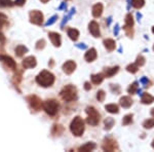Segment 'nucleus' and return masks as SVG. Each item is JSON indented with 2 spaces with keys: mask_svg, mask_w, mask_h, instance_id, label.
<instances>
[{
  "mask_svg": "<svg viewBox=\"0 0 154 152\" xmlns=\"http://www.w3.org/2000/svg\"><path fill=\"white\" fill-rule=\"evenodd\" d=\"M36 82L39 85L43 86V88H48V86H51L54 84V75L53 73H51L49 71L43 70L37 75Z\"/></svg>",
  "mask_w": 154,
  "mask_h": 152,
  "instance_id": "nucleus-1",
  "label": "nucleus"
},
{
  "mask_svg": "<svg viewBox=\"0 0 154 152\" xmlns=\"http://www.w3.org/2000/svg\"><path fill=\"white\" fill-rule=\"evenodd\" d=\"M71 133L76 137H80L84 132V123L80 116L74 117V119L71 121L70 124Z\"/></svg>",
  "mask_w": 154,
  "mask_h": 152,
  "instance_id": "nucleus-2",
  "label": "nucleus"
},
{
  "mask_svg": "<svg viewBox=\"0 0 154 152\" xmlns=\"http://www.w3.org/2000/svg\"><path fill=\"white\" fill-rule=\"evenodd\" d=\"M61 98L66 102H72L77 98V89L74 85H66L61 91Z\"/></svg>",
  "mask_w": 154,
  "mask_h": 152,
  "instance_id": "nucleus-3",
  "label": "nucleus"
},
{
  "mask_svg": "<svg viewBox=\"0 0 154 152\" xmlns=\"http://www.w3.org/2000/svg\"><path fill=\"white\" fill-rule=\"evenodd\" d=\"M85 112L88 113V119H86V121H88V124L95 126L100 123V113L98 112V110H96V108H94V107H88Z\"/></svg>",
  "mask_w": 154,
  "mask_h": 152,
  "instance_id": "nucleus-4",
  "label": "nucleus"
},
{
  "mask_svg": "<svg viewBox=\"0 0 154 152\" xmlns=\"http://www.w3.org/2000/svg\"><path fill=\"white\" fill-rule=\"evenodd\" d=\"M44 111L51 116H54L59 111V104L56 100H48L42 104Z\"/></svg>",
  "mask_w": 154,
  "mask_h": 152,
  "instance_id": "nucleus-5",
  "label": "nucleus"
},
{
  "mask_svg": "<svg viewBox=\"0 0 154 152\" xmlns=\"http://www.w3.org/2000/svg\"><path fill=\"white\" fill-rule=\"evenodd\" d=\"M102 148L105 151H115L118 149V145L115 140H113L112 138L109 137V138H106L105 140H104Z\"/></svg>",
  "mask_w": 154,
  "mask_h": 152,
  "instance_id": "nucleus-6",
  "label": "nucleus"
},
{
  "mask_svg": "<svg viewBox=\"0 0 154 152\" xmlns=\"http://www.w3.org/2000/svg\"><path fill=\"white\" fill-rule=\"evenodd\" d=\"M30 22L35 25H41L43 23V14L39 11H32L30 12Z\"/></svg>",
  "mask_w": 154,
  "mask_h": 152,
  "instance_id": "nucleus-7",
  "label": "nucleus"
},
{
  "mask_svg": "<svg viewBox=\"0 0 154 152\" xmlns=\"http://www.w3.org/2000/svg\"><path fill=\"white\" fill-rule=\"evenodd\" d=\"M133 26H134V18L131 14H126L125 17V31L126 33V35L128 37H131L134 34V30H133Z\"/></svg>",
  "mask_w": 154,
  "mask_h": 152,
  "instance_id": "nucleus-8",
  "label": "nucleus"
},
{
  "mask_svg": "<svg viewBox=\"0 0 154 152\" xmlns=\"http://www.w3.org/2000/svg\"><path fill=\"white\" fill-rule=\"evenodd\" d=\"M27 101L29 102L31 108L34 109V110L38 111V110H40V109H41V107H42L41 100L39 99L37 96H34V95H32V96H29L28 98H27Z\"/></svg>",
  "mask_w": 154,
  "mask_h": 152,
  "instance_id": "nucleus-9",
  "label": "nucleus"
},
{
  "mask_svg": "<svg viewBox=\"0 0 154 152\" xmlns=\"http://www.w3.org/2000/svg\"><path fill=\"white\" fill-rule=\"evenodd\" d=\"M0 61L3 62V63L5 64L6 66L8 67V68L12 69V70H16L17 64H16V62L14 61V59L11 58V57L4 56V54H1V56H0Z\"/></svg>",
  "mask_w": 154,
  "mask_h": 152,
  "instance_id": "nucleus-10",
  "label": "nucleus"
},
{
  "mask_svg": "<svg viewBox=\"0 0 154 152\" xmlns=\"http://www.w3.org/2000/svg\"><path fill=\"white\" fill-rule=\"evenodd\" d=\"M88 29H89V32L91 33V35L94 37H100L101 35V32H100V26L97 22L93 21L91 22L88 25Z\"/></svg>",
  "mask_w": 154,
  "mask_h": 152,
  "instance_id": "nucleus-11",
  "label": "nucleus"
},
{
  "mask_svg": "<svg viewBox=\"0 0 154 152\" xmlns=\"http://www.w3.org/2000/svg\"><path fill=\"white\" fill-rule=\"evenodd\" d=\"M76 69V63L74 61H67L63 65V70L66 74H72Z\"/></svg>",
  "mask_w": 154,
  "mask_h": 152,
  "instance_id": "nucleus-12",
  "label": "nucleus"
},
{
  "mask_svg": "<svg viewBox=\"0 0 154 152\" xmlns=\"http://www.w3.org/2000/svg\"><path fill=\"white\" fill-rule=\"evenodd\" d=\"M36 59L35 57L31 56V57H27L26 59L23 61V67L25 69H31L34 68L36 66Z\"/></svg>",
  "mask_w": 154,
  "mask_h": 152,
  "instance_id": "nucleus-13",
  "label": "nucleus"
},
{
  "mask_svg": "<svg viewBox=\"0 0 154 152\" xmlns=\"http://www.w3.org/2000/svg\"><path fill=\"white\" fill-rule=\"evenodd\" d=\"M48 37L54 46H61V35L60 34L56 33V32H51V33H48Z\"/></svg>",
  "mask_w": 154,
  "mask_h": 152,
  "instance_id": "nucleus-14",
  "label": "nucleus"
},
{
  "mask_svg": "<svg viewBox=\"0 0 154 152\" xmlns=\"http://www.w3.org/2000/svg\"><path fill=\"white\" fill-rule=\"evenodd\" d=\"M84 59H85L86 62H93L97 59V51L95 48H91L86 51L85 56H84Z\"/></svg>",
  "mask_w": 154,
  "mask_h": 152,
  "instance_id": "nucleus-15",
  "label": "nucleus"
},
{
  "mask_svg": "<svg viewBox=\"0 0 154 152\" xmlns=\"http://www.w3.org/2000/svg\"><path fill=\"white\" fill-rule=\"evenodd\" d=\"M119 103H120V106L123 107V108H130V107L133 105V100H131V97L125 96L120 99Z\"/></svg>",
  "mask_w": 154,
  "mask_h": 152,
  "instance_id": "nucleus-16",
  "label": "nucleus"
},
{
  "mask_svg": "<svg viewBox=\"0 0 154 152\" xmlns=\"http://www.w3.org/2000/svg\"><path fill=\"white\" fill-rule=\"evenodd\" d=\"M119 70V67L118 66H115V67H112V68H105L104 69V75L106 77H112L113 75H115L116 73L118 72Z\"/></svg>",
  "mask_w": 154,
  "mask_h": 152,
  "instance_id": "nucleus-17",
  "label": "nucleus"
},
{
  "mask_svg": "<svg viewBox=\"0 0 154 152\" xmlns=\"http://www.w3.org/2000/svg\"><path fill=\"white\" fill-rule=\"evenodd\" d=\"M96 148V144L94 142H88V143L84 144V145L79 147L78 150L82 152H88V151H93Z\"/></svg>",
  "mask_w": 154,
  "mask_h": 152,
  "instance_id": "nucleus-18",
  "label": "nucleus"
},
{
  "mask_svg": "<svg viewBox=\"0 0 154 152\" xmlns=\"http://www.w3.org/2000/svg\"><path fill=\"white\" fill-rule=\"evenodd\" d=\"M102 12H103V5L101 3H97L93 6V16L95 18H99L101 17Z\"/></svg>",
  "mask_w": 154,
  "mask_h": 152,
  "instance_id": "nucleus-19",
  "label": "nucleus"
},
{
  "mask_svg": "<svg viewBox=\"0 0 154 152\" xmlns=\"http://www.w3.org/2000/svg\"><path fill=\"white\" fill-rule=\"evenodd\" d=\"M104 45H105V47L107 48V51H112L115 49L116 43L113 39H105V40H104Z\"/></svg>",
  "mask_w": 154,
  "mask_h": 152,
  "instance_id": "nucleus-20",
  "label": "nucleus"
},
{
  "mask_svg": "<svg viewBox=\"0 0 154 152\" xmlns=\"http://www.w3.org/2000/svg\"><path fill=\"white\" fill-rule=\"evenodd\" d=\"M141 101H142L143 104L148 105V104H151L154 102V97L151 96V95L148 93H144L142 94V99H141Z\"/></svg>",
  "mask_w": 154,
  "mask_h": 152,
  "instance_id": "nucleus-21",
  "label": "nucleus"
},
{
  "mask_svg": "<svg viewBox=\"0 0 154 152\" xmlns=\"http://www.w3.org/2000/svg\"><path fill=\"white\" fill-rule=\"evenodd\" d=\"M14 51H16V54L18 57H23L28 51V48L25 45H18L16 47V49H14Z\"/></svg>",
  "mask_w": 154,
  "mask_h": 152,
  "instance_id": "nucleus-22",
  "label": "nucleus"
},
{
  "mask_svg": "<svg viewBox=\"0 0 154 152\" xmlns=\"http://www.w3.org/2000/svg\"><path fill=\"white\" fill-rule=\"evenodd\" d=\"M104 79V75L102 73H98V74H94L91 75V81L95 84H100Z\"/></svg>",
  "mask_w": 154,
  "mask_h": 152,
  "instance_id": "nucleus-23",
  "label": "nucleus"
},
{
  "mask_svg": "<svg viewBox=\"0 0 154 152\" xmlns=\"http://www.w3.org/2000/svg\"><path fill=\"white\" fill-rule=\"evenodd\" d=\"M68 36L70 37L72 40L76 41L79 37V31L76 29H69L68 30Z\"/></svg>",
  "mask_w": 154,
  "mask_h": 152,
  "instance_id": "nucleus-24",
  "label": "nucleus"
},
{
  "mask_svg": "<svg viewBox=\"0 0 154 152\" xmlns=\"http://www.w3.org/2000/svg\"><path fill=\"white\" fill-rule=\"evenodd\" d=\"M104 123H105L106 131H110V129L113 128L115 121H114V119L112 118V117H107V118L105 119V121H104Z\"/></svg>",
  "mask_w": 154,
  "mask_h": 152,
  "instance_id": "nucleus-25",
  "label": "nucleus"
},
{
  "mask_svg": "<svg viewBox=\"0 0 154 152\" xmlns=\"http://www.w3.org/2000/svg\"><path fill=\"white\" fill-rule=\"evenodd\" d=\"M105 109L109 112V113H112V114L118 113V112H119L118 106L115 105V104H109V105H106Z\"/></svg>",
  "mask_w": 154,
  "mask_h": 152,
  "instance_id": "nucleus-26",
  "label": "nucleus"
},
{
  "mask_svg": "<svg viewBox=\"0 0 154 152\" xmlns=\"http://www.w3.org/2000/svg\"><path fill=\"white\" fill-rule=\"evenodd\" d=\"M63 131H64L63 126H60V124H54L53 129V134L56 135V136H60V135L63 133Z\"/></svg>",
  "mask_w": 154,
  "mask_h": 152,
  "instance_id": "nucleus-27",
  "label": "nucleus"
},
{
  "mask_svg": "<svg viewBox=\"0 0 154 152\" xmlns=\"http://www.w3.org/2000/svg\"><path fill=\"white\" fill-rule=\"evenodd\" d=\"M74 12H75V8H71L70 12H69V14H67V16H65V18H64L63 22H62V24H61V27H62V28H63V27L65 26V24L69 21V19H71V17L74 14Z\"/></svg>",
  "mask_w": 154,
  "mask_h": 152,
  "instance_id": "nucleus-28",
  "label": "nucleus"
},
{
  "mask_svg": "<svg viewBox=\"0 0 154 152\" xmlns=\"http://www.w3.org/2000/svg\"><path fill=\"white\" fill-rule=\"evenodd\" d=\"M144 3L145 1L144 0H131V5H133L135 8H141V7L144 6Z\"/></svg>",
  "mask_w": 154,
  "mask_h": 152,
  "instance_id": "nucleus-29",
  "label": "nucleus"
},
{
  "mask_svg": "<svg viewBox=\"0 0 154 152\" xmlns=\"http://www.w3.org/2000/svg\"><path fill=\"white\" fill-rule=\"evenodd\" d=\"M128 94H131V95L136 94L137 92H138V82H134L133 84H131L128 88Z\"/></svg>",
  "mask_w": 154,
  "mask_h": 152,
  "instance_id": "nucleus-30",
  "label": "nucleus"
},
{
  "mask_svg": "<svg viewBox=\"0 0 154 152\" xmlns=\"http://www.w3.org/2000/svg\"><path fill=\"white\" fill-rule=\"evenodd\" d=\"M133 123V114H128L123 117V120H122V124L123 126H128V124H131Z\"/></svg>",
  "mask_w": 154,
  "mask_h": 152,
  "instance_id": "nucleus-31",
  "label": "nucleus"
},
{
  "mask_svg": "<svg viewBox=\"0 0 154 152\" xmlns=\"http://www.w3.org/2000/svg\"><path fill=\"white\" fill-rule=\"evenodd\" d=\"M14 4L11 0H0V7H11Z\"/></svg>",
  "mask_w": 154,
  "mask_h": 152,
  "instance_id": "nucleus-32",
  "label": "nucleus"
},
{
  "mask_svg": "<svg viewBox=\"0 0 154 152\" xmlns=\"http://www.w3.org/2000/svg\"><path fill=\"white\" fill-rule=\"evenodd\" d=\"M143 126L145 129H152L154 126V119H147L144 121Z\"/></svg>",
  "mask_w": 154,
  "mask_h": 152,
  "instance_id": "nucleus-33",
  "label": "nucleus"
},
{
  "mask_svg": "<svg viewBox=\"0 0 154 152\" xmlns=\"http://www.w3.org/2000/svg\"><path fill=\"white\" fill-rule=\"evenodd\" d=\"M138 67L139 66L137 64H131L126 67V70L130 72V73H136V72L138 71Z\"/></svg>",
  "mask_w": 154,
  "mask_h": 152,
  "instance_id": "nucleus-34",
  "label": "nucleus"
},
{
  "mask_svg": "<svg viewBox=\"0 0 154 152\" xmlns=\"http://www.w3.org/2000/svg\"><path fill=\"white\" fill-rule=\"evenodd\" d=\"M105 97H106V94L104 91H99L98 93H97V99H98L99 102H103L104 100H105Z\"/></svg>",
  "mask_w": 154,
  "mask_h": 152,
  "instance_id": "nucleus-35",
  "label": "nucleus"
},
{
  "mask_svg": "<svg viewBox=\"0 0 154 152\" xmlns=\"http://www.w3.org/2000/svg\"><path fill=\"white\" fill-rule=\"evenodd\" d=\"M110 89L112 93L116 95L120 94V88H119V85H117V84H110Z\"/></svg>",
  "mask_w": 154,
  "mask_h": 152,
  "instance_id": "nucleus-36",
  "label": "nucleus"
},
{
  "mask_svg": "<svg viewBox=\"0 0 154 152\" xmlns=\"http://www.w3.org/2000/svg\"><path fill=\"white\" fill-rule=\"evenodd\" d=\"M136 64L138 65V66H143L144 64H145V58L142 56V54H140V56H138V58H137V61H136Z\"/></svg>",
  "mask_w": 154,
  "mask_h": 152,
  "instance_id": "nucleus-37",
  "label": "nucleus"
},
{
  "mask_svg": "<svg viewBox=\"0 0 154 152\" xmlns=\"http://www.w3.org/2000/svg\"><path fill=\"white\" fill-rule=\"evenodd\" d=\"M6 22H7V18H6L5 14H0V29H1L2 27L6 24Z\"/></svg>",
  "mask_w": 154,
  "mask_h": 152,
  "instance_id": "nucleus-38",
  "label": "nucleus"
},
{
  "mask_svg": "<svg viewBox=\"0 0 154 152\" xmlns=\"http://www.w3.org/2000/svg\"><path fill=\"white\" fill-rule=\"evenodd\" d=\"M141 83L144 85V88H147V86H150V80L147 78V77H142L141 78Z\"/></svg>",
  "mask_w": 154,
  "mask_h": 152,
  "instance_id": "nucleus-39",
  "label": "nucleus"
},
{
  "mask_svg": "<svg viewBox=\"0 0 154 152\" xmlns=\"http://www.w3.org/2000/svg\"><path fill=\"white\" fill-rule=\"evenodd\" d=\"M44 46H45V40H44V39H41V40L37 41V43H36L37 49H42V48H44Z\"/></svg>",
  "mask_w": 154,
  "mask_h": 152,
  "instance_id": "nucleus-40",
  "label": "nucleus"
},
{
  "mask_svg": "<svg viewBox=\"0 0 154 152\" xmlns=\"http://www.w3.org/2000/svg\"><path fill=\"white\" fill-rule=\"evenodd\" d=\"M57 20H58V16H53V17H51V18L49 19L48 21L45 23V26H46V27L51 26V25H53V24L54 23V22L57 21Z\"/></svg>",
  "mask_w": 154,
  "mask_h": 152,
  "instance_id": "nucleus-41",
  "label": "nucleus"
},
{
  "mask_svg": "<svg viewBox=\"0 0 154 152\" xmlns=\"http://www.w3.org/2000/svg\"><path fill=\"white\" fill-rule=\"evenodd\" d=\"M25 2H26V0H16L14 3L16 4V5H18V6H22V5H24Z\"/></svg>",
  "mask_w": 154,
  "mask_h": 152,
  "instance_id": "nucleus-42",
  "label": "nucleus"
},
{
  "mask_svg": "<svg viewBox=\"0 0 154 152\" xmlns=\"http://www.w3.org/2000/svg\"><path fill=\"white\" fill-rule=\"evenodd\" d=\"M76 46L78 47V48H80V49H85V48H86V44H84V43L76 44Z\"/></svg>",
  "mask_w": 154,
  "mask_h": 152,
  "instance_id": "nucleus-43",
  "label": "nucleus"
},
{
  "mask_svg": "<svg viewBox=\"0 0 154 152\" xmlns=\"http://www.w3.org/2000/svg\"><path fill=\"white\" fill-rule=\"evenodd\" d=\"M4 42H5V37L2 33H0V43H4Z\"/></svg>",
  "mask_w": 154,
  "mask_h": 152,
  "instance_id": "nucleus-44",
  "label": "nucleus"
},
{
  "mask_svg": "<svg viewBox=\"0 0 154 152\" xmlns=\"http://www.w3.org/2000/svg\"><path fill=\"white\" fill-rule=\"evenodd\" d=\"M91 84L88 83V82H85V83H84V88L86 89V91H89V89H91Z\"/></svg>",
  "mask_w": 154,
  "mask_h": 152,
  "instance_id": "nucleus-45",
  "label": "nucleus"
},
{
  "mask_svg": "<svg viewBox=\"0 0 154 152\" xmlns=\"http://www.w3.org/2000/svg\"><path fill=\"white\" fill-rule=\"evenodd\" d=\"M66 7H67L66 2H62V4L59 6V9H64V8H66Z\"/></svg>",
  "mask_w": 154,
  "mask_h": 152,
  "instance_id": "nucleus-46",
  "label": "nucleus"
},
{
  "mask_svg": "<svg viewBox=\"0 0 154 152\" xmlns=\"http://www.w3.org/2000/svg\"><path fill=\"white\" fill-rule=\"evenodd\" d=\"M118 31H119V27H118V25H116L115 28H114V34H115V35H118Z\"/></svg>",
  "mask_w": 154,
  "mask_h": 152,
  "instance_id": "nucleus-47",
  "label": "nucleus"
},
{
  "mask_svg": "<svg viewBox=\"0 0 154 152\" xmlns=\"http://www.w3.org/2000/svg\"><path fill=\"white\" fill-rule=\"evenodd\" d=\"M111 20H112V19H111V17H110V18L107 19V25H110V23H111Z\"/></svg>",
  "mask_w": 154,
  "mask_h": 152,
  "instance_id": "nucleus-48",
  "label": "nucleus"
},
{
  "mask_svg": "<svg viewBox=\"0 0 154 152\" xmlns=\"http://www.w3.org/2000/svg\"><path fill=\"white\" fill-rule=\"evenodd\" d=\"M41 2H43V3H46V2H48L49 0H40Z\"/></svg>",
  "mask_w": 154,
  "mask_h": 152,
  "instance_id": "nucleus-49",
  "label": "nucleus"
},
{
  "mask_svg": "<svg viewBox=\"0 0 154 152\" xmlns=\"http://www.w3.org/2000/svg\"><path fill=\"white\" fill-rule=\"evenodd\" d=\"M151 114H152V116L154 117V108H153V109H151Z\"/></svg>",
  "mask_w": 154,
  "mask_h": 152,
  "instance_id": "nucleus-50",
  "label": "nucleus"
},
{
  "mask_svg": "<svg viewBox=\"0 0 154 152\" xmlns=\"http://www.w3.org/2000/svg\"><path fill=\"white\" fill-rule=\"evenodd\" d=\"M137 17H138V19H141V17H142V16H141V14L138 12V14H137Z\"/></svg>",
  "mask_w": 154,
  "mask_h": 152,
  "instance_id": "nucleus-51",
  "label": "nucleus"
},
{
  "mask_svg": "<svg viewBox=\"0 0 154 152\" xmlns=\"http://www.w3.org/2000/svg\"><path fill=\"white\" fill-rule=\"evenodd\" d=\"M152 147H153V148H154V140L152 141Z\"/></svg>",
  "mask_w": 154,
  "mask_h": 152,
  "instance_id": "nucleus-52",
  "label": "nucleus"
},
{
  "mask_svg": "<svg viewBox=\"0 0 154 152\" xmlns=\"http://www.w3.org/2000/svg\"><path fill=\"white\" fill-rule=\"evenodd\" d=\"M152 32H153V34H154V27H153V28H152Z\"/></svg>",
  "mask_w": 154,
  "mask_h": 152,
  "instance_id": "nucleus-53",
  "label": "nucleus"
},
{
  "mask_svg": "<svg viewBox=\"0 0 154 152\" xmlns=\"http://www.w3.org/2000/svg\"><path fill=\"white\" fill-rule=\"evenodd\" d=\"M153 51H154V45H153Z\"/></svg>",
  "mask_w": 154,
  "mask_h": 152,
  "instance_id": "nucleus-54",
  "label": "nucleus"
}]
</instances>
